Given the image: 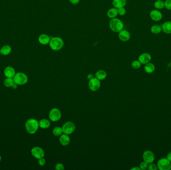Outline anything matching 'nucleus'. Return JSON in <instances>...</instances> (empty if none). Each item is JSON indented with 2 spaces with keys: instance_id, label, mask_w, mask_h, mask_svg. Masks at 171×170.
I'll use <instances>...</instances> for the list:
<instances>
[{
  "instance_id": "obj_1",
  "label": "nucleus",
  "mask_w": 171,
  "mask_h": 170,
  "mask_svg": "<svg viewBox=\"0 0 171 170\" xmlns=\"http://www.w3.org/2000/svg\"><path fill=\"white\" fill-rule=\"evenodd\" d=\"M25 127L27 132L30 134H34L40 127L39 121L34 118L28 119L25 123Z\"/></svg>"
},
{
  "instance_id": "obj_2",
  "label": "nucleus",
  "mask_w": 171,
  "mask_h": 170,
  "mask_svg": "<svg viewBox=\"0 0 171 170\" xmlns=\"http://www.w3.org/2000/svg\"><path fill=\"white\" fill-rule=\"evenodd\" d=\"M49 46L50 48L54 51H60L63 48L64 42L60 37H51L50 41Z\"/></svg>"
},
{
  "instance_id": "obj_3",
  "label": "nucleus",
  "mask_w": 171,
  "mask_h": 170,
  "mask_svg": "<svg viewBox=\"0 0 171 170\" xmlns=\"http://www.w3.org/2000/svg\"><path fill=\"white\" fill-rule=\"evenodd\" d=\"M109 27L113 32H119L123 30L124 24L121 20L115 18L110 21Z\"/></svg>"
},
{
  "instance_id": "obj_4",
  "label": "nucleus",
  "mask_w": 171,
  "mask_h": 170,
  "mask_svg": "<svg viewBox=\"0 0 171 170\" xmlns=\"http://www.w3.org/2000/svg\"><path fill=\"white\" fill-rule=\"evenodd\" d=\"M15 83L18 85H24L28 82V78L27 75L23 72L16 73L13 78Z\"/></svg>"
},
{
  "instance_id": "obj_5",
  "label": "nucleus",
  "mask_w": 171,
  "mask_h": 170,
  "mask_svg": "<svg viewBox=\"0 0 171 170\" xmlns=\"http://www.w3.org/2000/svg\"><path fill=\"white\" fill-rule=\"evenodd\" d=\"M62 129L63 133L69 135L74 132L76 129V126L73 122L68 121L64 124L62 126Z\"/></svg>"
},
{
  "instance_id": "obj_6",
  "label": "nucleus",
  "mask_w": 171,
  "mask_h": 170,
  "mask_svg": "<svg viewBox=\"0 0 171 170\" xmlns=\"http://www.w3.org/2000/svg\"><path fill=\"white\" fill-rule=\"evenodd\" d=\"M158 169L160 170H170L171 169V162L167 158H162L157 163Z\"/></svg>"
},
{
  "instance_id": "obj_7",
  "label": "nucleus",
  "mask_w": 171,
  "mask_h": 170,
  "mask_svg": "<svg viewBox=\"0 0 171 170\" xmlns=\"http://www.w3.org/2000/svg\"><path fill=\"white\" fill-rule=\"evenodd\" d=\"M62 117L60 110L57 108H54L50 111L49 117L53 122H57L60 120Z\"/></svg>"
},
{
  "instance_id": "obj_8",
  "label": "nucleus",
  "mask_w": 171,
  "mask_h": 170,
  "mask_svg": "<svg viewBox=\"0 0 171 170\" xmlns=\"http://www.w3.org/2000/svg\"><path fill=\"white\" fill-rule=\"evenodd\" d=\"M101 85L100 80L96 78H94L92 80H90L88 83L89 88L92 91L98 90L101 87Z\"/></svg>"
},
{
  "instance_id": "obj_9",
  "label": "nucleus",
  "mask_w": 171,
  "mask_h": 170,
  "mask_svg": "<svg viewBox=\"0 0 171 170\" xmlns=\"http://www.w3.org/2000/svg\"><path fill=\"white\" fill-rule=\"evenodd\" d=\"M31 154L33 157L37 159L43 158L45 156V152L42 148L36 146L31 150Z\"/></svg>"
},
{
  "instance_id": "obj_10",
  "label": "nucleus",
  "mask_w": 171,
  "mask_h": 170,
  "mask_svg": "<svg viewBox=\"0 0 171 170\" xmlns=\"http://www.w3.org/2000/svg\"><path fill=\"white\" fill-rule=\"evenodd\" d=\"M155 156L154 153L150 150H147L142 154V159L144 161L150 164L154 162Z\"/></svg>"
},
{
  "instance_id": "obj_11",
  "label": "nucleus",
  "mask_w": 171,
  "mask_h": 170,
  "mask_svg": "<svg viewBox=\"0 0 171 170\" xmlns=\"http://www.w3.org/2000/svg\"><path fill=\"white\" fill-rule=\"evenodd\" d=\"M150 16L151 18L152 19V20L155 22H159V21H161L163 18V15H162L161 12L158 10H156V9L152 10V11L150 12Z\"/></svg>"
},
{
  "instance_id": "obj_12",
  "label": "nucleus",
  "mask_w": 171,
  "mask_h": 170,
  "mask_svg": "<svg viewBox=\"0 0 171 170\" xmlns=\"http://www.w3.org/2000/svg\"><path fill=\"white\" fill-rule=\"evenodd\" d=\"M118 36L121 41L126 42H127L130 40L131 36L130 32L128 30H122L120 32H119Z\"/></svg>"
},
{
  "instance_id": "obj_13",
  "label": "nucleus",
  "mask_w": 171,
  "mask_h": 170,
  "mask_svg": "<svg viewBox=\"0 0 171 170\" xmlns=\"http://www.w3.org/2000/svg\"><path fill=\"white\" fill-rule=\"evenodd\" d=\"M151 59V55L148 53H142L139 57V61L141 64H146L147 63H150Z\"/></svg>"
},
{
  "instance_id": "obj_14",
  "label": "nucleus",
  "mask_w": 171,
  "mask_h": 170,
  "mask_svg": "<svg viewBox=\"0 0 171 170\" xmlns=\"http://www.w3.org/2000/svg\"><path fill=\"white\" fill-rule=\"evenodd\" d=\"M70 137H69V135L63 133V134L61 135L60 137L59 142L62 145L64 146H66L68 145L70 143Z\"/></svg>"
},
{
  "instance_id": "obj_15",
  "label": "nucleus",
  "mask_w": 171,
  "mask_h": 170,
  "mask_svg": "<svg viewBox=\"0 0 171 170\" xmlns=\"http://www.w3.org/2000/svg\"><path fill=\"white\" fill-rule=\"evenodd\" d=\"M4 73L6 78H13L16 74L15 69L13 67L10 66H7L5 68Z\"/></svg>"
},
{
  "instance_id": "obj_16",
  "label": "nucleus",
  "mask_w": 171,
  "mask_h": 170,
  "mask_svg": "<svg viewBox=\"0 0 171 170\" xmlns=\"http://www.w3.org/2000/svg\"><path fill=\"white\" fill-rule=\"evenodd\" d=\"M51 38L49 35L47 34H42L40 35L38 38V41L40 44L43 45H47L49 44Z\"/></svg>"
},
{
  "instance_id": "obj_17",
  "label": "nucleus",
  "mask_w": 171,
  "mask_h": 170,
  "mask_svg": "<svg viewBox=\"0 0 171 170\" xmlns=\"http://www.w3.org/2000/svg\"><path fill=\"white\" fill-rule=\"evenodd\" d=\"M113 5L117 9L124 7L127 4V0H113Z\"/></svg>"
},
{
  "instance_id": "obj_18",
  "label": "nucleus",
  "mask_w": 171,
  "mask_h": 170,
  "mask_svg": "<svg viewBox=\"0 0 171 170\" xmlns=\"http://www.w3.org/2000/svg\"><path fill=\"white\" fill-rule=\"evenodd\" d=\"M162 30L167 34H171V22L168 21L164 23L162 26Z\"/></svg>"
},
{
  "instance_id": "obj_19",
  "label": "nucleus",
  "mask_w": 171,
  "mask_h": 170,
  "mask_svg": "<svg viewBox=\"0 0 171 170\" xmlns=\"http://www.w3.org/2000/svg\"><path fill=\"white\" fill-rule=\"evenodd\" d=\"M107 72L104 70H98L95 74V78H97L100 80H105L107 78Z\"/></svg>"
},
{
  "instance_id": "obj_20",
  "label": "nucleus",
  "mask_w": 171,
  "mask_h": 170,
  "mask_svg": "<svg viewBox=\"0 0 171 170\" xmlns=\"http://www.w3.org/2000/svg\"><path fill=\"white\" fill-rule=\"evenodd\" d=\"M39 127L42 129H47L49 128L51 125L50 121L47 119H42L39 121Z\"/></svg>"
},
{
  "instance_id": "obj_21",
  "label": "nucleus",
  "mask_w": 171,
  "mask_h": 170,
  "mask_svg": "<svg viewBox=\"0 0 171 170\" xmlns=\"http://www.w3.org/2000/svg\"><path fill=\"white\" fill-rule=\"evenodd\" d=\"M118 15V9L115 7L109 9L107 11V16L111 19L115 18Z\"/></svg>"
},
{
  "instance_id": "obj_22",
  "label": "nucleus",
  "mask_w": 171,
  "mask_h": 170,
  "mask_svg": "<svg viewBox=\"0 0 171 170\" xmlns=\"http://www.w3.org/2000/svg\"><path fill=\"white\" fill-rule=\"evenodd\" d=\"M144 69L147 74H152L155 70V66L153 63H147L145 65Z\"/></svg>"
},
{
  "instance_id": "obj_23",
  "label": "nucleus",
  "mask_w": 171,
  "mask_h": 170,
  "mask_svg": "<svg viewBox=\"0 0 171 170\" xmlns=\"http://www.w3.org/2000/svg\"><path fill=\"white\" fill-rule=\"evenodd\" d=\"M12 48L10 45H5L1 48V54L3 55H8L11 53Z\"/></svg>"
},
{
  "instance_id": "obj_24",
  "label": "nucleus",
  "mask_w": 171,
  "mask_h": 170,
  "mask_svg": "<svg viewBox=\"0 0 171 170\" xmlns=\"http://www.w3.org/2000/svg\"><path fill=\"white\" fill-rule=\"evenodd\" d=\"M162 30V26L160 25H154L151 28V32L154 34H158L161 32Z\"/></svg>"
},
{
  "instance_id": "obj_25",
  "label": "nucleus",
  "mask_w": 171,
  "mask_h": 170,
  "mask_svg": "<svg viewBox=\"0 0 171 170\" xmlns=\"http://www.w3.org/2000/svg\"><path fill=\"white\" fill-rule=\"evenodd\" d=\"M52 133L55 136H60L61 135L63 134V131L62 127L57 126L55 127L53 130Z\"/></svg>"
},
{
  "instance_id": "obj_26",
  "label": "nucleus",
  "mask_w": 171,
  "mask_h": 170,
  "mask_svg": "<svg viewBox=\"0 0 171 170\" xmlns=\"http://www.w3.org/2000/svg\"><path fill=\"white\" fill-rule=\"evenodd\" d=\"M15 83L13 78H7L4 80V84L6 87H12Z\"/></svg>"
},
{
  "instance_id": "obj_27",
  "label": "nucleus",
  "mask_w": 171,
  "mask_h": 170,
  "mask_svg": "<svg viewBox=\"0 0 171 170\" xmlns=\"http://www.w3.org/2000/svg\"><path fill=\"white\" fill-rule=\"evenodd\" d=\"M154 6L157 9H162L165 7V2L162 0H157L154 3Z\"/></svg>"
},
{
  "instance_id": "obj_28",
  "label": "nucleus",
  "mask_w": 171,
  "mask_h": 170,
  "mask_svg": "<svg viewBox=\"0 0 171 170\" xmlns=\"http://www.w3.org/2000/svg\"><path fill=\"white\" fill-rule=\"evenodd\" d=\"M141 64L139 61H134L132 63L131 66L134 69H138L141 67Z\"/></svg>"
},
{
  "instance_id": "obj_29",
  "label": "nucleus",
  "mask_w": 171,
  "mask_h": 170,
  "mask_svg": "<svg viewBox=\"0 0 171 170\" xmlns=\"http://www.w3.org/2000/svg\"><path fill=\"white\" fill-rule=\"evenodd\" d=\"M149 164L145 162H142L141 163L140 165V168L141 169V170H145L148 169V168Z\"/></svg>"
},
{
  "instance_id": "obj_30",
  "label": "nucleus",
  "mask_w": 171,
  "mask_h": 170,
  "mask_svg": "<svg viewBox=\"0 0 171 170\" xmlns=\"http://www.w3.org/2000/svg\"><path fill=\"white\" fill-rule=\"evenodd\" d=\"M118 9V14L120 16H124L126 13V9L124 7L119 8Z\"/></svg>"
},
{
  "instance_id": "obj_31",
  "label": "nucleus",
  "mask_w": 171,
  "mask_h": 170,
  "mask_svg": "<svg viewBox=\"0 0 171 170\" xmlns=\"http://www.w3.org/2000/svg\"><path fill=\"white\" fill-rule=\"evenodd\" d=\"M165 7L167 9L171 10V0H166L165 2Z\"/></svg>"
},
{
  "instance_id": "obj_32",
  "label": "nucleus",
  "mask_w": 171,
  "mask_h": 170,
  "mask_svg": "<svg viewBox=\"0 0 171 170\" xmlns=\"http://www.w3.org/2000/svg\"><path fill=\"white\" fill-rule=\"evenodd\" d=\"M55 169L56 170H64L65 169V167L63 164L58 163L55 166Z\"/></svg>"
},
{
  "instance_id": "obj_33",
  "label": "nucleus",
  "mask_w": 171,
  "mask_h": 170,
  "mask_svg": "<svg viewBox=\"0 0 171 170\" xmlns=\"http://www.w3.org/2000/svg\"><path fill=\"white\" fill-rule=\"evenodd\" d=\"M148 169L149 170H157L158 169L157 165L151 163L148 166Z\"/></svg>"
},
{
  "instance_id": "obj_34",
  "label": "nucleus",
  "mask_w": 171,
  "mask_h": 170,
  "mask_svg": "<svg viewBox=\"0 0 171 170\" xmlns=\"http://www.w3.org/2000/svg\"><path fill=\"white\" fill-rule=\"evenodd\" d=\"M38 164L41 166H43L46 164V160L44 159V157L38 159Z\"/></svg>"
},
{
  "instance_id": "obj_35",
  "label": "nucleus",
  "mask_w": 171,
  "mask_h": 170,
  "mask_svg": "<svg viewBox=\"0 0 171 170\" xmlns=\"http://www.w3.org/2000/svg\"><path fill=\"white\" fill-rule=\"evenodd\" d=\"M80 1V0H69V2L73 5H77V4H79Z\"/></svg>"
},
{
  "instance_id": "obj_36",
  "label": "nucleus",
  "mask_w": 171,
  "mask_h": 170,
  "mask_svg": "<svg viewBox=\"0 0 171 170\" xmlns=\"http://www.w3.org/2000/svg\"><path fill=\"white\" fill-rule=\"evenodd\" d=\"M94 78V77L93 74H88L87 78L88 80H92V79L93 78Z\"/></svg>"
},
{
  "instance_id": "obj_37",
  "label": "nucleus",
  "mask_w": 171,
  "mask_h": 170,
  "mask_svg": "<svg viewBox=\"0 0 171 170\" xmlns=\"http://www.w3.org/2000/svg\"><path fill=\"white\" fill-rule=\"evenodd\" d=\"M167 158L168 160L170 162H171V152L168 153V154L167 155Z\"/></svg>"
},
{
  "instance_id": "obj_38",
  "label": "nucleus",
  "mask_w": 171,
  "mask_h": 170,
  "mask_svg": "<svg viewBox=\"0 0 171 170\" xmlns=\"http://www.w3.org/2000/svg\"><path fill=\"white\" fill-rule=\"evenodd\" d=\"M141 169L140 167H133L131 169V170H140Z\"/></svg>"
},
{
  "instance_id": "obj_39",
  "label": "nucleus",
  "mask_w": 171,
  "mask_h": 170,
  "mask_svg": "<svg viewBox=\"0 0 171 170\" xmlns=\"http://www.w3.org/2000/svg\"><path fill=\"white\" fill-rule=\"evenodd\" d=\"M18 84H16V83H14V84L12 86V88H13V89H17L18 88Z\"/></svg>"
},
{
  "instance_id": "obj_40",
  "label": "nucleus",
  "mask_w": 171,
  "mask_h": 170,
  "mask_svg": "<svg viewBox=\"0 0 171 170\" xmlns=\"http://www.w3.org/2000/svg\"><path fill=\"white\" fill-rule=\"evenodd\" d=\"M1 160H2V157L0 156V162H1Z\"/></svg>"
},
{
  "instance_id": "obj_41",
  "label": "nucleus",
  "mask_w": 171,
  "mask_h": 170,
  "mask_svg": "<svg viewBox=\"0 0 171 170\" xmlns=\"http://www.w3.org/2000/svg\"><path fill=\"white\" fill-rule=\"evenodd\" d=\"M0 54H1V48H0Z\"/></svg>"
}]
</instances>
